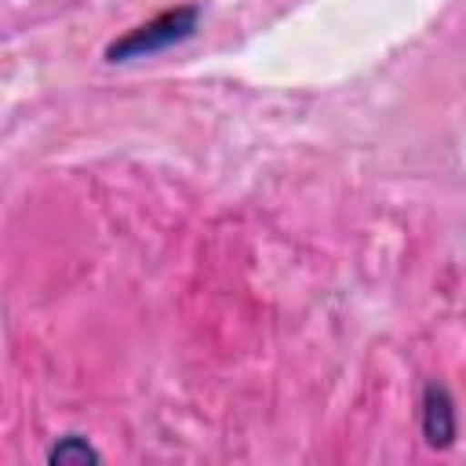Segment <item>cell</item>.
<instances>
[{"instance_id":"7a4b0ae2","label":"cell","mask_w":466,"mask_h":466,"mask_svg":"<svg viewBox=\"0 0 466 466\" xmlns=\"http://www.w3.org/2000/svg\"><path fill=\"white\" fill-rule=\"evenodd\" d=\"M455 400L441 382H426L422 390V437L433 448H448L455 441Z\"/></svg>"},{"instance_id":"6da1fadb","label":"cell","mask_w":466,"mask_h":466,"mask_svg":"<svg viewBox=\"0 0 466 466\" xmlns=\"http://www.w3.org/2000/svg\"><path fill=\"white\" fill-rule=\"evenodd\" d=\"M200 22V7L197 4H186V7H175V11H164L142 25H135L131 33H124L120 40H113L106 47V58L109 62H127V58H142V55H157L171 44H182L193 36Z\"/></svg>"},{"instance_id":"3957f363","label":"cell","mask_w":466,"mask_h":466,"mask_svg":"<svg viewBox=\"0 0 466 466\" xmlns=\"http://www.w3.org/2000/svg\"><path fill=\"white\" fill-rule=\"evenodd\" d=\"M102 455L91 448L87 437L80 433H66L51 451H47V462H62V466H87V462H98Z\"/></svg>"}]
</instances>
